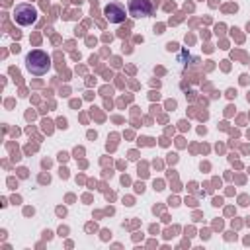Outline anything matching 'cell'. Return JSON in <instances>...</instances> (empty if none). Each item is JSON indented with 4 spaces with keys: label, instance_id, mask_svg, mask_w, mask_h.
<instances>
[{
    "label": "cell",
    "instance_id": "7a4b0ae2",
    "mask_svg": "<svg viewBox=\"0 0 250 250\" xmlns=\"http://www.w3.org/2000/svg\"><path fill=\"white\" fill-rule=\"evenodd\" d=\"M14 20H16V23H20V25H23V27L35 23V20H37V10H35V6L27 4V2L18 4V6L14 8Z\"/></svg>",
    "mask_w": 250,
    "mask_h": 250
},
{
    "label": "cell",
    "instance_id": "3957f363",
    "mask_svg": "<svg viewBox=\"0 0 250 250\" xmlns=\"http://www.w3.org/2000/svg\"><path fill=\"white\" fill-rule=\"evenodd\" d=\"M127 12L133 18H146L152 12V0H127Z\"/></svg>",
    "mask_w": 250,
    "mask_h": 250
},
{
    "label": "cell",
    "instance_id": "277c9868",
    "mask_svg": "<svg viewBox=\"0 0 250 250\" xmlns=\"http://www.w3.org/2000/svg\"><path fill=\"white\" fill-rule=\"evenodd\" d=\"M104 16L111 21V23H121L125 20V6L121 2H109L104 8Z\"/></svg>",
    "mask_w": 250,
    "mask_h": 250
},
{
    "label": "cell",
    "instance_id": "6da1fadb",
    "mask_svg": "<svg viewBox=\"0 0 250 250\" xmlns=\"http://www.w3.org/2000/svg\"><path fill=\"white\" fill-rule=\"evenodd\" d=\"M25 68L27 72H31L33 76H43L47 74V70L51 68V59L45 51H39V49H33L25 55Z\"/></svg>",
    "mask_w": 250,
    "mask_h": 250
}]
</instances>
